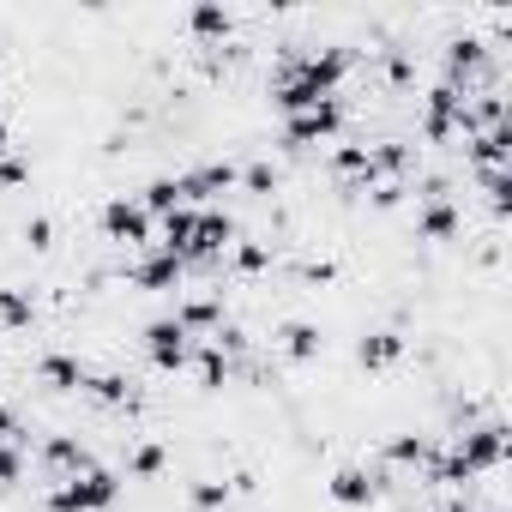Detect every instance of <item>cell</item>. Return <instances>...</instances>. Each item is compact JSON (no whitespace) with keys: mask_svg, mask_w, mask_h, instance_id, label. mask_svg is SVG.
<instances>
[{"mask_svg":"<svg viewBox=\"0 0 512 512\" xmlns=\"http://www.w3.org/2000/svg\"><path fill=\"white\" fill-rule=\"evenodd\" d=\"M241 187H247V193H272V187H278V169H272V163H247V169H241Z\"/></svg>","mask_w":512,"mask_h":512,"instance_id":"f546056e","label":"cell"},{"mask_svg":"<svg viewBox=\"0 0 512 512\" xmlns=\"http://www.w3.org/2000/svg\"><path fill=\"white\" fill-rule=\"evenodd\" d=\"M181 272H187V260H175V253H157V260H145V266L133 272V284H139V290H175Z\"/></svg>","mask_w":512,"mask_h":512,"instance_id":"7c38bea8","label":"cell"},{"mask_svg":"<svg viewBox=\"0 0 512 512\" xmlns=\"http://www.w3.org/2000/svg\"><path fill=\"white\" fill-rule=\"evenodd\" d=\"M272 97H278V109H284L290 121H296V115H308V109H320V91H308L302 79H278V91H272Z\"/></svg>","mask_w":512,"mask_h":512,"instance_id":"d6986e66","label":"cell"},{"mask_svg":"<svg viewBox=\"0 0 512 512\" xmlns=\"http://www.w3.org/2000/svg\"><path fill=\"white\" fill-rule=\"evenodd\" d=\"M416 235H422V241H458V211H452V199H428Z\"/></svg>","mask_w":512,"mask_h":512,"instance_id":"30bf717a","label":"cell"},{"mask_svg":"<svg viewBox=\"0 0 512 512\" xmlns=\"http://www.w3.org/2000/svg\"><path fill=\"white\" fill-rule=\"evenodd\" d=\"M13 434H19V416H13V410H7V404H0V446H7V440H13Z\"/></svg>","mask_w":512,"mask_h":512,"instance_id":"d590c367","label":"cell"},{"mask_svg":"<svg viewBox=\"0 0 512 512\" xmlns=\"http://www.w3.org/2000/svg\"><path fill=\"white\" fill-rule=\"evenodd\" d=\"M223 500H229V482H193V506L199 512H223Z\"/></svg>","mask_w":512,"mask_h":512,"instance_id":"f1b7e54d","label":"cell"},{"mask_svg":"<svg viewBox=\"0 0 512 512\" xmlns=\"http://www.w3.org/2000/svg\"><path fill=\"white\" fill-rule=\"evenodd\" d=\"M398 356H404V338H398V332H374V338H362V344H356V362H362L368 374L392 368Z\"/></svg>","mask_w":512,"mask_h":512,"instance_id":"8fae6325","label":"cell"},{"mask_svg":"<svg viewBox=\"0 0 512 512\" xmlns=\"http://www.w3.org/2000/svg\"><path fill=\"white\" fill-rule=\"evenodd\" d=\"M386 79H392V85H410V79H416V61H410V55H392V61H386Z\"/></svg>","mask_w":512,"mask_h":512,"instance_id":"1f68e13d","label":"cell"},{"mask_svg":"<svg viewBox=\"0 0 512 512\" xmlns=\"http://www.w3.org/2000/svg\"><path fill=\"white\" fill-rule=\"evenodd\" d=\"M338 127H344V103L338 97H320V109H308V115H296L284 127V145H314V139H332Z\"/></svg>","mask_w":512,"mask_h":512,"instance_id":"3957f363","label":"cell"},{"mask_svg":"<svg viewBox=\"0 0 512 512\" xmlns=\"http://www.w3.org/2000/svg\"><path fill=\"white\" fill-rule=\"evenodd\" d=\"M272 266V253L260 241H235V272H266Z\"/></svg>","mask_w":512,"mask_h":512,"instance_id":"83f0119b","label":"cell"},{"mask_svg":"<svg viewBox=\"0 0 512 512\" xmlns=\"http://www.w3.org/2000/svg\"><path fill=\"white\" fill-rule=\"evenodd\" d=\"M0 181H7V187H25V181H31V169H25L19 157H0Z\"/></svg>","mask_w":512,"mask_h":512,"instance_id":"d6a6232c","label":"cell"},{"mask_svg":"<svg viewBox=\"0 0 512 512\" xmlns=\"http://www.w3.org/2000/svg\"><path fill=\"white\" fill-rule=\"evenodd\" d=\"M19 470H25V458L13 446H0V482H19Z\"/></svg>","mask_w":512,"mask_h":512,"instance_id":"836d02e7","label":"cell"},{"mask_svg":"<svg viewBox=\"0 0 512 512\" xmlns=\"http://www.w3.org/2000/svg\"><path fill=\"white\" fill-rule=\"evenodd\" d=\"M223 380H229V356H223L217 344H205V350H199V386H205V392H217Z\"/></svg>","mask_w":512,"mask_h":512,"instance_id":"d4e9b609","label":"cell"},{"mask_svg":"<svg viewBox=\"0 0 512 512\" xmlns=\"http://www.w3.org/2000/svg\"><path fill=\"white\" fill-rule=\"evenodd\" d=\"M470 163L488 175V169H500L506 163V127H488V133H476L470 139Z\"/></svg>","mask_w":512,"mask_h":512,"instance_id":"ac0fdd59","label":"cell"},{"mask_svg":"<svg viewBox=\"0 0 512 512\" xmlns=\"http://www.w3.org/2000/svg\"><path fill=\"white\" fill-rule=\"evenodd\" d=\"M187 25H193V37H199V43H217V37H229V31H235V19H229L223 7H211V0L187 13Z\"/></svg>","mask_w":512,"mask_h":512,"instance_id":"e0dca14e","label":"cell"},{"mask_svg":"<svg viewBox=\"0 0 512 512\" xmlns=\"http://www.w3.org/2000/svg\"><path fill=\"white\" fill-rule=\"evenodd\" d=\"M0 157H7V127H0Z\"/></svg>","mask_w":512,"mask_h":512,"instance_id":"8d00e7d4","label":"cell"},{"mask_svg":"<svg viewBox=\"0 0 512 512\" xmlns=\"http://www.w3.org/2000/svg\"><path fill=\"white\" fill-rule=\"evenodd\" d=\"M235 181H241V169H235V163H205V169L181 175L175 187H181V205H187V199H211V193H229Z\"/></svg>","mask_w":512,"mask_h":512,"instance_id":"52a82bcc","label":"cell"},{"mask_svg":"<svg viewBox=\"0 0 512 512\" xmlns=\"http://www.w3.org/2000/svg\"><path fill=\"white\" fill-rule=\"evenodd\" d=\"M175 205H181V187H175L169 175H163V181H151V187H145V199H139V211H145V217H151V211H163V217H169Z\"/></svg>","mask_w":512,"mask_h":512,"instance_id":"cb8c5ba5","label":"cell"},{"mask_svg":"<svg viewBox=\"0 0 512 512\" xmlns=\"http://www.w3.org/2000/svg\"><path fill=\"white\" fill-rule=\"evenodd\" d=\"M476 67H482V43H476V37H458V43L446 49V85L458 91V79H470Z\"/></svg>","mask_w":512,"mask_h":512,"instance_id":"9a60e30c","label":"cell"},{"mask_svg":"<svg viewBox=\"0 0 512 512\" xmlns=\"http://www.w3.org/2000/svg\"><path fill=\"white\" fill-rule=\"evenodd\" d=\"M103 235L139 247V241H151V217H145L133 199H109V205H103Z\"/></svg>","mask_w":512,"mask_h":512,"instance_id":"277c9868","label":"cell"},{"mask_svg":"<svg viewBox=\"0 0 512 512\" xmlns=\"http://www.w3.org/2000/svg\"><path fill=\"white\" fill-rule=\"evenodd\" d=\"M85 392H91L97 404H133V386H127L121 374H91V380H85Z\"/></svg>","mask_w":512,"mask_h":512,"instance_id":"44dd1931","label":"cell"},{"mask_svg":"<svg viewBox=\"0 0 512 512\" xmlns=\"http://www.w3.org/2000/svg\"><path fill=\"white\" fill-rule=\"evenodd\" d=\"M193 229H199V211H193V205H175V211L163 217V253L187 260V247H193Z\"/></svg>","mask_w":512,"mask_h":512,"instance_id":"9c48e42d","label":"cell"},{"mask_svg":"<svg viewBox=\"0 0 512 512\" xmlns=\"http://www.w3.org/2000/svg\"><path fill=\"white\" fill-rule=\"evenodd\" d=\"M37 374H43V386H55V392H79V386H85V368H79L73 356H43Z\"/></svg>","mask_w":512,"mask_h":512,"instance_id":"2e32d148","label":"cell"},{"mask_svg":"<svg viewBox=\"0 0 512 512\" xmlns=\"http://www.w3.org/2000/svg\"><path fill=\"white\" fill-rule=\"evenodd\" d=\"M500 458H506V428H500V422H488V428H470V434L458 440V452L434 464V476H440V482H452V488H464L476 470H494Z\"/></svg>","mask_w":512,"mask_h":512,"instance_id":"6da1fadb","label":"cell"},{"mask_svg":"<svg viewBox=\"0 0 512 512\" xmlns=\"http://www.w3.org/2000/svg\"><path fill=\"white\" fill-rule=\"evenodd\" d=\"M374 494H380V482H374L368 470H338V476H332V500H338V506H368Z\"/></svg>","mask_w":512,"mask_h":512,"instance_id":"4fadbf2b","label":"cell"},{"mask_svg":"<svg viewBox=\"0 0 512 512\" xmlns=\"http://www.w3.org/2000/svg\"><path fill=\"white\" fill-rule=\"evenodd\" d=\"M229 241H235V223H229L223 211H199V229H193V247H187V266H193V260H199V266L217 260Z\"/></svg>","mask_w":512,"mask_h":512,"instance_id":"8992f818","label":"cell"},{"mask_svg":"<svg viewBox=\"0 0 512 512\" xmlns=\"http://www.w3.org/2000/svg\"><path fill=\"white\" fill-rule=\"evenodd\" d=\"M386 458H392V464H434V446H428L422 434H398V440L386 446Z\"/></svg>","mask_w":512,"mask_h":512,"instance_id":"7402d4cb","label":"cell"},{"mask_svg":"<svg viewBox=\"0 0 512 512\" xmlns=\"http://www.w3.org/2000/svg\"><path fill=\"white\" fill-rule=\"evenodd\" d=\"M145 350H151L157 368H187V356H193V344H187V332L175 320H151L145 326Z\"/></svg>","mask_w":512,"mask_h":512,"instance_id":"5b68a950","label":"cell"},{"mask_svg":"<svg viewBox=\"0 0 512 512\" xmlns=\"http://www.w3.org/2000/svg\"><path fill=\"white\" fill-rule=\"evenodd\" d=\"M25 241H31L37 253H43V247H55V223H49V217H31V223H25Z\"/></svg>","mask_w":512,"mask_h":512,"instance_id":"4dcf8cb0","label":"cell"},{"mask_svg":"<svg viewBox=\"0 0 512 512\" xmlns=\"http://www.w3.org/2000/svg\"><path fill=\"white\" fill-rule=\"evenodd\" d=\"M169 464V452L157 446V440H145V446H133V458H127V476H157Z\"/></svg>","mask_w":512,"mask_h":512,"instance_id":"484cf974","label":"cell"},{"mask_svg":"<svg viewBox=\"0 0 512 512\" xmlns=\"http://www.w3.org/2000/svg\"><path fill=\"white\" fill-rule=\"evenodd\" d=\"M278 338H284V356H290V362H314V356H320V332L302 326V320H290Z\"/></svg>","mask_w":512,"mask_h":512,"instance_id":"ffe728a7","label":"cell"},{"mask_svg":"<svg viewBox=\"0 0 512 512\" xmlns=\"http://www.w3.org/2000/svg\"><path fill=\"white\" fill-rule=\"evenodd\" d=\"M344 175H362V187H374V175H368V145H338V157H332Z\"/></svg>","mask_w":512,"mask_h":512,"instance_id":"4316f807","label":"cell"},{"mask_svg":"<svg viewBox=\"0 0 512 512\" xmlns=\"http://www.w3.org/2000/svg\"><path fill=\"white\" fill-rule=\"evenodd\" d=\"M115 494H121V476L91 470V476H73L67 488H55L49 506H55V512H103V506H115Z\"/></svg>","mask_w":512,"mask_h":512,"instance_id":"7a4b0ae2","label":"cell"},{"mask_svg":"<svg viewBox=\"0 0 512 512\" xmlns=\"http://www.w3.org/2000/svg\"><path fill=\"white\" fill-rule=\"evenodd\" d=\"M398 199H404V181H380V193H374V205H380V211H392Z\"/></svg>","mask_w":512,"mask_h":512,"instance_id":"e575fe53","label":"cell"},{"mask_svg":"<svg viewBox=\"0 0 512 512\" xmlns=\"http://www.w3.org/2000/svg\"><path fill=\"white\" fill-rule=\"evenodd\" d=\"M175 326H181L187 338H193V332H217V326H223V308H217L211 296H199V302H181V308H175Z\"/></svg>","mask_w":512,"mask_h":512,"instance_id":"5bb4252c","label":"cell"},{"mask_svg":"<svg viewBox=\"0 0 512 512\" xmlns=\"http://www.w3.org/2000/svg\"><path fill=\"white\" fill-rule=\"evenodd\" d=\"M43 458H49L55 470H67V476H91V470H97L91 446H79L73 434H49V440H43Z\"/></svg>","mask_w":512,"mask_h":512,"instance_id":"ba28073f","label":"cell"},{"mask_svg":"<svg viewBox=\"0 0 512 512\" xmlns=\"http://www.w3.org/2000/svg\"><path fill=\"white\" fill-rule=\"evenodd\" d=\"M446 512H464V506H446Z\"/></svg>","mask_w":512,"mask_h":512,"instance_id":"74e56055","label":"cell"},{"mask_svg":"<svg viewBox=\"0 0 512 512\" xmlns=\"http://www.w3.org/2000/svg\"><path fill=\"white\" fill-rule=\"evenodd\" d=\"M31 320H37L31 296H19V290H0V326H13V332H25Z\"/></svg>","mask_w":512,"mask_h":512,"instance_id":"603a6c76","label":"cell"}]
</instances>
